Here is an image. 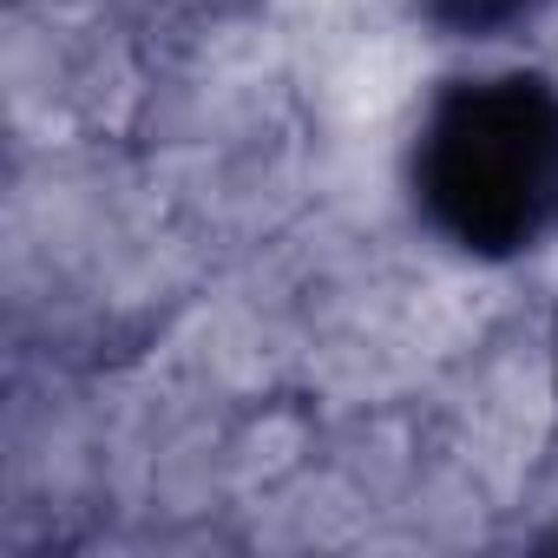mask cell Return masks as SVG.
I'll return each instance as SVG.
<instances>
[{"label":"cell","instance_id":"6da1fadb","mask_svg":"<svg viewBox=\"0 0 558 558\" xmlns=\"http://www.w3.org/2000/svg\"><path fill=\"white\" fill-rule=\"evenodd\" d=\"M408 191L421 223L473 263L558 243V73L480 66L447 80L414 125Z\"/></svg>","mask_w":558,"mask_h":558},{"label":"cell","instance_id":"7a4b0ae2","mask_svg":"<svg viewBox=\"0 0 558 558\" xmlns=\"http://www.w3.org/2000/svg\"><path fill=\"white\" fill-rule=\"evenodd\" d=\"M538 8H551V0H421V14L453 40H493L506 27L532 21Z\"/></svg>","mask_w":558,"mask_h":558}]
</instances>
